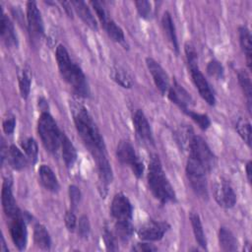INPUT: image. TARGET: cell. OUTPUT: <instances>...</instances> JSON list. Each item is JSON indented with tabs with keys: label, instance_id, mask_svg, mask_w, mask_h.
Returning <instances> with one entry per match:
<instances>
[{
	"label": "cell",
	"instance_id": "6da1fadb",
	"mask_svg": "<svg viewBox=\"0 0 252 252\" xmlns=\"http://www.w3.org/2000/svg\"><path fill=\"white\" fill-rule=\"evenodd\" d=\"M71 109L77 131L94 156V158L104 156L105 147L103 139L88 109L77 101H72Z\"/></svg>",
	"mask_w": 252,
	"mask_h": 252
},
{
	"label": "cell",
	"instance_id": "7a4b0ae2",
	"mask_svg": "<svg viewBox=\"0 0 252 252\" xmlns=\"http://www.w3.org/2000/svg\"><path fill=\"white\" fill-rule=\"evenodd\" d=\"M59 72L66 83L81 96H88L90 90L82 69L70 58L64 45L59 44L55 52Z\"/></svg>",
	"mask_w": 252,
	"mask_h": 252
},
{
	"label": "cell",
	"instance_id": "3957f363",
	"mask_svg": "<svg viewBox=\"0 0 252 252\" xmlns=\"http://www.w3.org/2000/svg\"><path fill=\"white\" fill-rule=\"evenodd\" d=\"M148 184L153 195L162 204L175 201V192L163 171L158 156L154 155L149 163Z\"/></svg>",
	"mask_w": 252,
	"mask_h": 252
},
{
	"label": "cell",
	"instance_id": "277c9868",
	"mask_svg": "<svg viewBox=\"0 0 252 252\" xmlns=\"http://www.w3.org/2000/svg\"><path fill=\"white\" fill-rule=\"evenodd\" d=\"M37 131L45 149L55 154L61 147L62 133L60 132L55 120L48 112H42L37 123Z\"/></svg>",
	"mask_w": 252,
	"mask_h": 252
},
{
	"label": "cell",
	"instance_id": "5b68a950",
	"mask_svg": "<svg viewBox=\"0 0 252 252\" xmlns=\"http://www.w3.org/2000/svg\"><path fill=\"white\" fill-rule=\"evenodd\" d=\"M189 157L198 161L206 171L212 170L217 162L216 157L206 141L200 136H193L189 146Z\"/></svg>",
	"mask_w": 252,
	"mask_h": 252
},
{
	"label": "cell",
	"instance_id": "8992f818",
	"mask_svg": "<svg viewBox=\"0 0 252 252\" xmlns=\"http://www.w3.org/2000/svg\"><path fill=\"white\" fill-rule=\"evenodd\" d=\"M206 169L193 158L189 157L186 163V175L194 192L203 199L208 197Z\"/></svg>",
	"mask_w": 252,
	"mask_h": 252
},
{
	"label": "cell",
	"instance_id": "52a82bcc",
	"mask_svg": "<svg viewBox=\"0 0 252 252\" xmlns=\"http://www.w3.org/2000/svg\"><path fill=\"white\" fill-rule=\"evenodd\" d=\"M116 156L119 161L128 165L137 177H141L143 175L144 164L136 155V152L130 142L121 141L117 146Z\"/></svg>",
	"mask_w": 252,
	"mask_h": 252
},
{
	"label": "cell",
	"instance_id": "ba28073f",
	"mask_svg": "<svg viewBox=\"0 0 252 252\" xmlns=\"http://www.w3.org/2000/svg\"><path fill=\"white\" fill-rule=\"evenodd\" d=\"M27 23L31 40L33 44H36L42 38L44 29L40 11L34 1L27 3Z\"/></svg>",
	"mask_w": 252,
	"mask_h": 252
},
{
	"label": "cell",
	"instance_id": "9c48e42d",
	"mask_svg": "<svg viewBox=\"0 0 252 252\" xmlns=\"http://www.w3.org/2000/svg\"><path fill=\"white\" fill-rule=\"evenodd\" d=\"M187 62H188V66L190 69V74H191L192 80H193L194 85H195L196 89L198 90L200 95L207 101L208 104L214 105L216 102V98H215L214 93H213L208 81L206 80L203 73L199 69L198 58H196L194 60L191 59L190 61L187 60Z\"/></svg>",
	"mask_w": 252,
	"mask_h": 252
},
{
	"label": "cell",
	"instance_id": "30bf717a",
	"mask_svg": "<svg viewBox=\"0 0 252 252\" xmlns=\"http://www.w3.org/2000/svg\"><path fill=\"white\" fill-rule=\"evenodd\" d=\"M91 4L93 5L98 20L100 21L103 29L105 30L109 37L116 42L124 41V32L122 29L111 18H109L102 4L98 1H92Z\"/></svg>",
	"mask_w": 252,
	"mask_h": 252
},
{
	"label": "cell",
	"instance_id": "8fae6325",
	"mask_svg": "<svg viewBox=\"0 0 252 252\" xmlns=\"http://www.w3.org/2000/svg\"><path fill=\"white\" fill-rule=\"evenodd\" d=\"M110 211L116 221H127L132 219V205L123 193H118L113 197Z\"/></svg>",
	"mask_w": 252,
	"mask_h": 252
},
{
	"label": "cell",
	"instance_id": "7c38bea8",
	"mask_svg": "<svg viewBox=\"0 0 252 252\" xmlns=\"http://www.w3.org/2000/svg\"><path fill=\"white\" fill-rule=\"evenodd\" d=\"M169 225L164 221L149 220L140 226L138 229V236L141 239L148 241H157L163 237Z\"/></svg>",
	"mask_w": 252,
	"mask_h": 252
},
{
	"label": "cell",
	"instance_id": "4fadbf2b",
	"mask_svg": "<svg viewBox=\"0 0 252 252\" xmlns=\"http://www.w3.org/2000/svg\"><path fill=\"white\" fill-rule=\"evenodd\" d=\"M1 201L4 213L10 219L20 216V210L16 204V201L12 192V180L7 178L4 180L1 191Z\"/></svg>",
	"mask_w": 252,
	"mask_h": 252
},
{
	"label": "cell",
	"instance_id": "5bb4252c",
	"mask_svg": "<svg viewBox=\"0 0 252 252\" xmlns=\"http://www.w3.org/2000/svg\"><path fill=\"white\" fill-rule=\"evenodd\" d=\"M147 67L159 92L164 94L169 89V78L164 69L153 58H147Z\"/></svg>",
	"mask_w": 252,
	"mask_h": 252
},
{
	"label": "cell",
	"instance_id": "9a60e30c",
	"mask_svg": "<svg viewBox=\"0 0 252 252\" xmlns=\"http://www.w3.org/2000/svg\"><path fill=\"white\" fill-rule=\"evenodd\" d=\"M10 234L15 246L19 250H24L27 246L28 241V231L26 222L20 216L13 218L10 223Z\"/></svg>",
	"mask_w": 252,
	"mask_h": 252
},
{
	"label": "cell",
	"instance_id": "2e32d148",
	"mask_svg": "<svg viewBox=\"0 0 252 252\" xmlns=\"http://www.w3.org/2000/svg\"><path fill=\"white\" fill-rule=\"evenodd\" d=\"M133 124L135 131L141 141L149 145L154 143L151 126L149 124L147 117L145 116L144 112L141 109H137L135 111L133 115Z\"/></svg>",
	"mask_w": 252,
	"mask_h": 252
},
{
	"label": "cell",
	"instance_id": "e0dca14e",
	"mask_svg": "<svg viewBox=\"0 0 252 252\" xmlns=\"http://www.w3.org/2000/svg\"><path fill=\"white\" fill-rule=\"evenodd\" d=\"M215 199L220 207L225 209L232 208L236 203V195L232 187L225 181H220L217 184Z\"/></svg>",
	"mask_w": 252,
	"mask_h": 252
},
{
	"label": "cell",
	"instance_id": "ac0fdd59",
	"mask_svg": "<svg viewBox=\"0 0 252 252\" xmlns=\"http://www.w3.org/2000/svg\"><path fill=\"white\" fill-rule=\"evenodd\" d=\"M167 93H168L169 99L173 103L178 105L183 111H186L187 109H189L188 107L193 102V99L189 94V93L177 82H174L172 86H169Z\"/></svg>",
	"mask_w": 252,
	"mask_h": 252
},
{
	"label": "cell",
	"instance_id": "d6986e66",
	"mask_svg": "<svg viewBox=\"0 0 252 252\" xmlns=\"http://www.w3.org/2000/svg\"><path fill=\"white\" fill-rule=\"evenodd\" d=\"M1 25H0V32H1V37L5 44L8 47H14L18 45V37L14 29V26L11 22V20L4 14L2 13L1 16Z\"/></svg>",
	"mask_w": 252,
	"mask_h": 252
},
{
	"label": "cell",
	"instance_id": "ffe728a7",
	"mask_svg": "<svg viewBox=\"0 0 252 252\" xmlns=\"http://www.w3.org/2000/svg\"><path fill=\"white\" fill-rule=\"evenodd\" d=\"M38 175H39L40 183L42 184V186L45 189H47L48 191H51V192L58 191V189H59L58 179L49 166H47L46 164L40 165V167L38 169Z\"/></svg>",
	"mask_w": 252,
	"mask_h": 252
},
{
	"label": "cell",
	"instance_id": "44dd1931",
	"mask_svg": "<svg viewBox=\"0 0 252 252\" xmlns=\"http://www.w3.org/2000/svg\"><path fill=\"white\" fill-rule=\"evenodd\" d=\"M70 4L73 6V8L76 11V13L78 14V16L82 19V21L86 25H88L90 28H92L94 30L97 29V23H96L94 15L91 12L88 5L84 1L75 0V1H71Z\"/></svg>",
	"mask_w": 252,
	"mask_h": 252
},
{
	"label": "cell",
	"instance_id": "7402d4cb",
	"mask_svg": "<svg viewBox=\"0 0 252 252\" xmlns=\"http://www.w3.org/2000/svg\"><path fill=\"white\" fill-rule=\"evenodd\" d=\"M7 159L10 165L17 170H21L26 167L28 160L24 154L16 146L12 145L7 150Z\"/></svg>",
	"mask_w": 252,
	"mask_h": 252
},
{
	"label": "cell",
	"instance_id": "603a6c76",
	"mask_svg": "<svg viewBox=\"0 0 252 252\" xmlns=\"http://www.w3.org/2000/svg\"><path fill=\"white\" fill-rule=\"evenodd\" d=\"M61 149H62V158L65 164L68 167H71L77 159V151L74 145L71 143V141L65 134H62Z\"/></svg>",
	"mask_w": 252,
	"mask_h": 252
},
{
	"label": "cell",
	"instance_id": "cb8c5ba5",
	"mask_svg": "<svg viewBox=\"0 0 252 252\" xmlns=\"http://www.w3.org/2000/svg\"><path fill=\"white\" fill-rule=\"evenodd\" d=\"M219 241L221 250L235 251L237 250V240L233 233L226 227L221 226L219 231Z\"/></svg>",
	"mask_w": 252,
	"mask_h": 252
},
{
	"label": "cell",
	"instance_id": "d4e9b609",
	"mask_svg": "<svg viewBox=\"0 0 252 252\" xmlns=\"http://www.w3.org/2000/svg\"><path fill=\"white\" fill-rule=\"evenodd\" d=\"M161 25L162 29L164 31V33L167 37V39L170 41L171 45L175 49L176 52H178V42H177V36L175 32V28L173 25L172 18L168 12H165L161 19Z\"/></svg>",
	"mask_w": 252,
	"mask_h": 252
},
{
	"label": "cell",
	"instance_id": "484cf974",
	"mask_svg": "<svg viewBox=\"0 0 252 252\" xmlns=\"http://www.w3.org/2000/svg\"><path fill=\"white\" fill-rule=\"evenodd\" d=\"M239 42L241 45V48L246 56L247 64L249 69L251 68V57H252V42H251V33L250 31L246 27H240L239 28Z\"/></svg>",
	"mask_w": 252,
	"mask_h": 252
},
{
	"label": "cell",
	"instance_id": "4316f807",
	"mask_svg": "<svg viewBox=\"0 0 252 252\" xmlns=\"http://www.w3.org/2000/svg\"><path fill=\"white\" fill-rule=\"evenodd\" d=\"M33 240L34 243L41 249L48 250L51 245V239L45 226L40 223L35 224L33 229Z\"/></svg>",
	"mask_w": 252,
	"mask_h": 252
},
{
	"label": "cell",
	"instance_id": "83f0119b",
	"mask_svg": "<svg viewBox=\"0 0 252 252\" xmlns=\"http://www.w3.org/2000/svg\"><path fill=\"white\" fill-rule=\"evenodd\" d=\"M190 220H191V224H192V228H193V232H194L196 241L198 242V244L200 246H202L203 248H206L207 240H206V236H205L204 229H203L202 222H201L199 216L197 214L192 213L190 215Z\"/></svg>",
	"mask_w": 252,
	"mask_h": 252
},
{
	"label": "cell",
	"instance_id": "f1b7e54d",
	"mask_svg": "<svg viewBox=\"0 0 252 252\" xmlns=\"http://www.w3.org/2000/svg\"><path fill=\"white\" fill-rule=\"evenodd\" d=\"M237 78H238V83L243 91V94H244L246 99H247L248 108L250 110L251 109V97H252V85H251L250 77L247 74V72L240 70L237 74Z\"/></svg>",
	"mask_w": 252,
	"mask_h": 252
},
{
	"label": "cell",
	"instance_id": "f546056e",
	"mask_svg": "<svg viewBox=\"0 0 252 252\" xmlns=\"http://www.w3.org/2000/svg\"><path fill=\"white\" fill-rule=\"evenodd\" d=\"M111 78L113 81H115L118 85L125 89H129L133 86V82L129 74L121 69V68H114L111 71Z\"/></svg>",
	"mask_w": 252,
	"mask_h": 252
},
{
	"label": "cell",
	"instance_id": "4dcf8cb0",
	"mask_svg": "<svg viewBox=\"0 0 252 252\" xmlns=\"http://www.w3.org/2000/svg\"><path fill=\"white\" fill-rule=\"evenodd\" d=\"M31 83H32V76L29 70H23L20 77H19V88L20 93L23 98H27L30 94L31 91Z\"/></svg>",
	"mask_w": 252,
	"mask_h": 252
},
{
	"label": "cell",
	"instance_id": "1f68e13d",
	"mask_svg": "<svg viewBox=\"0 0 252 252\" xmlns=\"http://www.w3.org/2000/svg\"><path fill=\"white\" fill-rule=\"evenodd\" d=\"M115 230H116L117 236L123 241L128 240L133 234V226H132L130 220L116 221Z\"/></svg>",
	"mask_w": 252,
	"mask_h": 252
},
{
	"label": "cell",
	"instance_id": "d6a6232c",
	"mask_svg": "<svg viewBox=\"0 0 252 252\" xmlns=\"http://www.w3.org/2000/svg\"><path fill=\"white\" fill-rule=\"evenodd\" d=\"M236 130L242 140L248 145H251V125L248 121L239 119L236 122Z\"/></svg>",
	"mask_w": 252,
	"mask_h": 252
},
{
	"label": "cell",
	"instance_id": "836d02e7",
	"mask_svg": "<svg viewBox=\"0 0 252 252\" xmlns=\"http://www.w3.org/2000/svg\"><path fill=\"white\" fill-rule=\"evenodd\" d=\"M193 131L189 127H181L177 132H176V137H177V142L180 144V146L183 149H189L190 143L193 138Z\"/></svg>",
	"mask_w": 252,
	"mask_h": 252
},
{
	"label": "cell",
	"instance_id": "e575fe53",
	"mask_svg": "<svg viewBox=\"0 0 252 252\" xmlns=\"http://www.w3.org/2000/svg\"><path fill=\"white\" fill-rule=\"evenodd\" d=\"M22 147H23L26 155L28 156V158L32 162H35L36 158H37V155H38V148H37V144L35 143V141L32 138H29L22 143Z\"/></svg>",
	"mask_w": 252,
	"mask_h": 252
},
{
	"label": "cell",
	"instance_id": "d590c367",
	"mask_svg": "<svg viewBox=\"0 0 252 252\" xmlns=\"http://www.w3.org/2000/svg\"><path fill=\"white\" fill-rule=\"evenodd\" d=\"M188 116H190L192 118V120H194L200 128H202L203 130H206L209 128L211 121L210 118L208 117V115L206 114H202V113H198V112H194L190 109H187L186 111H184Z\"/></svg>",
	"mask_w": 252,
	"mask_h": 252
},
{
	"label": "cell",
	"instance_id": "8d00e7d4",
	"mask_svg": "<svg viewBox=\"0 0 252 252\" xmlns=\"http://www.w3.org/2000/svg\"><path fill=\"white\" fill-rule=\"evenodd\" d=\"M207 72L210 76L220 79L222 77L223 74V68L221 66V64L217 61V60H212L209 62L208 66H207Z\"/></svg>",
	"mask_w": 252,
	"mask_h": 252
},
{
	"label": "cell",
	"instance_id": "74e56055",
	"mask_svg": "<svg viewBox=\"0 0 252 252\" xmlns=\"http://www.w3.org/2000/svg\"><path fill=\"white\" fill-rule=\"evenodd\" d=\"M138 13L142 18H149L151 15V3L148 1H136L135 2Z\"/></svg>",
	"mask_w": 252,
	"mask_h": 252
},
{
	"label": "cell",
	"instance_id": "f35d334b",
	"mask_svg": "<svg viewBox=\"0 0 252 252\" xmlns=\"http://www.w3.org/2000/svg\"><path fill=\"white\" fill-rule=\"evenodd\" d=\"M78 230H79V234L82 237H88L90 233V222H89V219L86 216L81 217L79 220Z\"/></svg>",
	"mask_w": 252,
	"mask_h": 252
},
{
	"label": "cell",
	"instance_id": "ab89813d",
	"mask_svg": "<svg viewBox=\"0 0 252 252\" xmlns=\"http://www.w3.org/2000/svg\"><path fill=\"white\" fill-rule=\"evenodd\" d=\"M69 196H70V201L73 207H76L81 200V192L79 188L75 185H71L69 187Z\"/></svg>",
	"mask_w": 252,
	"mask_h": 252
},
{
	"label": "cell",
	"instance_id": "60d3db41",
	"mask_svg": "<svg viewBox=\"0 0 252 252\" xmlns=\"http://www.w3.org/2000/svg\"><path fill=\"white\" fill-rule=\"evenodd\" d=\"M103 239L105 242V245L107 247L108 250H117V246H116V240L115 237L113 236V234L108 231L107 229L104 230L103 233Z\"/></svg>",
	"mask_w": 252,
	"mask_h": 252
},
{
	"label": "cell",
	"instance_id": "b9f144b4",
	"mask_svg": "<svg viewBox=\"0 0 252 252\" xmlns=\"http://www.w3.org/2000/svg\"><path fill=\"white\" fill-rule=\"evenodd\" d=\"M65 224L70 231H74L77 226V219L72 211H69L65 214Z\"/></svg>",
	"mask_w": 252,
	"mask_h": 252
},
{
	"label": "cell",
	"instance_id": "7bdbcfd3",
	"mask_svg": "<svg viewBox=\"0 0 252 252\" xmlns=\"http://www.w3.org/2000/svg\"><path fill=\"white\" fill-rule=\"evenodd\" d=\"M15 126H16V119L14 117H9L3 121V130L8 135L14 132Z\"/></svg>",
	"mask_w": 252,
	"mask_h": 252
},
{
	"label": "cell",
	"instance_id": "ee69618b",
	"mask_svg": "<svg viewBox=\"0 0 252 252\" xmlns=\"http://www.w3.org/2000/svg\"><path fill=\"white\" fill-rule=\"evenodd\" d=\"M132 249L138 252H151V251L158 250L156 246L149 243H137L135 246H133Z\"/></svg>",
	"mask_w": 252,
	"mask_h": 252
},
{
	"label": "cell",
	"instance_id": "f6af8a7d",
	"mask_svg": "<svg viewBox=\"0 0 252 252\" xmlns=\"http://www.w3.org/2000/svg\"><path fill=\"white\" fill-rule=\"evenodd\" d=\"M246 175L249 182H251V161H248L246 164Z\"/></svg>",
	"mask_w": 252,
	"mask_h": 252
},
{
	"label": "cell",
	"instance_id": "bcb514c9",
	"mask_svg": "<svg viewBox=\"0 0 252 252\" xmlns=\"http://www.w3.org/2000/svg\"><path fill=\"white\" fill-rule=\"evenodd\" d=\"M1 250H2L3 252L8 251V248L6 247V243H5V240H4V237H3V236H1Z\"/></svg>",
	"mask_w": 252,
	"mask_h": 252
}]
</instances>
